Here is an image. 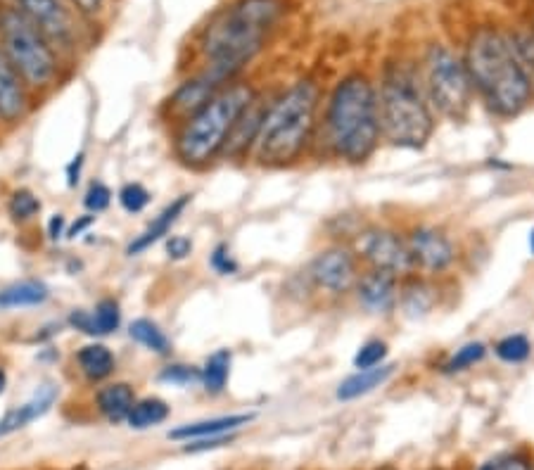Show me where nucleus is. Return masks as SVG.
<instances>
[{
    "label": "nucleus",
    "instance_id": "obj_28",
    "mask_svg": "<svg viewBox=\"0 0 534 470\" xmlns=\"http://www.w3.org/2000/svg\"><path fill=\"white\" fill-rule=\"evenodd\" d=\"M494 354H497L504 364H523V361H527V357L532 354V345H530V340L520 333L506 335V338H501L497 342Z\"/></svg>",
    "mask_w": 534,
    "mask_h": 470
},
{
    "label": "nucleus",
    "instance_id": "obj_36",
    "mask_svg": "<svg viewBox=\"0 0 534 470\" xmlns=\"http://www.w3.org/2000/svg\"><path fill=\"white\" fill-rule=\"evenodd\" d=\"M112 202V190L105 186V183H91V188H88L86 198H84V205L91 209L93 214L98 212H105L107 207H110Z\"/></svg>",
    "mask_w": 534,
    "mask_h": 470
},
{
    "label": "nucleus",
    "instance_id": "obj_45",
    "mask_svg": "<svg viewBox=\"0 0 534 470\" xmlns=\"http://www.w3.org/2000/svg\"><path fill=\"white\" fill-rule=\"evenodd\" d=\"M530 250L534 254V228H532V233H530Z\"/></svg>",
    "mask_w": 534,
    "mask_h": 470
},
{
    "label": "nucleus",
    "instance_id": "obj_2",
    "mask_svg": "<svg viewBox=\"0 0 534 470\" xmlns=\"http://www.w3.org/2000/svg\"><path fill=\"white\" fill-rule=\"evenodd\" d=\"M323 143L335 160L364 164L378 150L383 133L378 117V93L366 74L354 72L335 84L323 114Z\"/></svg>",
    "mask_w": 534,
    "mask_h": 470
},
{
    "label": "nucleus",
    "instance_id": "obj_26",
    "mask_svg": "<svg viewBox=\"0 0 534 470\" xmlns=\"http://www.w3.org/2000/svg\"><path fill=\"white\" fill-rule=\"evenodd\" d=\"M167 418H169V404L160 397H148V399H138V402L133 404L126 423H129L133 430H150L155 428V425L167 421Z\"/></svg>",
    "mask_w": 534,
    "mask_h": 470
},
{
    "label": "nucleus",
    "instance_id": "obj_42",
    "mask_svg": "<svg viewBox=\"0 0 534 470\" xmlns=\"http://www.w3.org/2000/svg\"><path fill=\"white\" fill-rule=\"evenodd\" d=\"M93 221H95V217H81L79 221H76V224H74L72 228H69V231H67V238H76V235H79L81 231H86V228L91 226Z\"/></svg>",
    "mask_w": 534,
    "mask_h": 470
},
{
    "label": "nucleus",
    "instance_id": "obj_13",
    "mask_svg": "<svg viewBox=\"0 0 534 470\" xmlns=\"http://www.w3.org/2000/svg\"><path fill=\"white\" fill-rule=\"evenodd\" d=\"M354 290L371 314H390L399 302V278L378 269L361 273Z\"/></svg>",
    "mask_w": 534,
    "mask_h": 470
},
{
    "label": "nucleus",
    "instance_id": "obj_32",
    "mask_svg": "<svg viewBox=\"0 0 534 470\" xmlns=\"http://www.w3.org/2000/svg\"><path fill=\"white\" fill-rule=\"evenodd\" d=\"M38 209H41V202H38V198L31 193V190H17V193H12L8 212L15 221L31 219L34 214H38Z\"/></svg>",
    "mask_w": 534,
    "mask_h": 470
},
{
    "label": "nucleus",
    "instance_id": "obj_5",
    "mask_svg": "<svg viewBox=\"0 0 534 470\" xmlns=\"http://www.w3.org/2000/svg\"><path fill=\"white\" fill-rule=\"evenodd\" d=\"M375 93L383 141L404 150L425 148L435 133V110L425 95L418 69L409 62H390Z\"/></svg>",
    "mask_w": 534,
    "mask_h": 470
},
{
    "label": "nucleus",
    "instance_id": "obj_18",
    "mask_svg": "<svg viewBox=\"0 0 534 470\" xmlns=\"http://www.w3.org/2000/svg\"><path fill=\"white\" fill-rule=\"evenodd\" d=\"M55 397H57V390L53 385L38 387V390L34 392V397H31L29 402L15 406V409H10L8 414L0 418V437L17 433V430L27 428L29 423H34L36 418L48 414L50 406L55 404Z\"/></svg>",
    "mask_w": 534,
    "mask_h": 470
},
{
    "label": "nucleus",
    "instance_id": "obj_3",
    "mask_svg": "<svg viewBox=\"0 0 534 470\" xmlns=\"http://www.w3.org/2000/svg\"><path fill=\"white\" fill-rule=\"evenodd\" d=\"M321 88L302 79L269 103L254 141V157L264 167H290L307 152L319 131Z\"/></svg>",
    "mask_w": 534,
    "mask_h": 470
},
{
    "label": "nucleus",
    "instance_id": "obj_11",
    "mask_svg": "<svg viewBox=\"0 0 534 470\" xmlns=\"http://www.w3.org/2000/svg\"><path fill=\"white\" fill-rule=\"evenodd\" d=\"M406 245H409L413 271H423L425 276L444 273L456 262L454 240L442 228L416 226L406 235Z\"/></svg>",
    "mask_w": 534,
    "mask_h": 470
},
{
    "label": "nucleus",
    "instance_id": "obj_47",
    "mask_svg": "<svg viewBox=\"0 0 534 470\" xmlns=\"http://www.w3.org/2000/svg\"><path fill=\"white\" fill-rule=\"evenodd\" d=\"M428 470H444V468H428Z\"/></svg>",
    "mask_w": 534,
    "mask_h": 470
},
{
    "label": "nucleus",
    "instance_id": "obj_44",
    "mask_svg": "<svg viewBox=\"0 0 534 470\" xmlns=\"http://www.w3.org/2000/svg\"><path fill=\"white\" fill-rule=\"evenodd\" d=\"M5 387H8V376H5V371H0V395L5 392Z\"/></svg>",
    "mask_w": 534,
    "mask_h": 470
},
{
    "label": "nucleus",
    "instance_id": "obj_22",
    "mask_svg": "<svg viewBox=\"0 0 534 470\" xmlns=\"http://www.w3.org/2000/svg\"><path fill=\"white\" fill-rule=\"evenodd\" d=\"M437 302V290L432 288V285L425 281V278H418V276H406V281L402 288H399V302L402 304L404 314L406 316H413V319H418V316H425L428 311H432Z\"/></svg>",
    "mask_w": 534,
    "mask_h": 470
},
{
    "label": "nucleus",
    "instance_id": "obj_19",
    "mask_svg": "<svg viewBox=\"0 0 534 470\" xmlns=\"http://www.w3.org/2000/svg\"><path fill=\"white\" fill-rule=\"evenodd\" d=\"M188 205H190V195H181V198L164 207L160 217L152 221V224L145 228V231L138 235L136 240H133V243L129 245V250H126V254H131V257L133 254H143L145 250H150V247L155 243H160L162 238H167L171 226L176 224L178 217L183 214V209H186Z\"/></svg>",
    "mask_w": 534,
    "mask_h": 470
},
{
    "label": "nucleus",
    "instance_id": "obj_43",
    "mask_svg": "<svg viewBox=\"0 0 534 470\" xmlns=\"http://www.w3.org/2000/svg\"><path fill=\"white\" fill-rule=\"evenodd\" d=\"M74 5L81 12H95V10H100V5H103V0H74Z\"/></svg>",
    "mask_w": 534,
    "mask_h": 470
},
{
    "label": "nucleus",
    "instance_id": "obj_46",
    "mask_svg": "<svg viewBox=\"0 0 534 470\" xmlns=\"http://www.w3.org/2000/svg\"><path fill=\"white\" fill-rule=\"evenodd\" d=\"M378 470H394L392 466H385V468H378Z\"/></svg>",
    "mask_w": 534,
    "mask_h": 470
},
{
    "label": "nucleus",
    "instance_id": "obj_14",
    "mask_svg": "<svg viewBox=\"0 0 534 470\" xmlns=\"http://www.w3.org/2000/svg\"><path fill=\"white\" fill-rule=\"evenodd\" d=\"M19 12L50 41H69L72 22H69L67 10L57 0H19Z\"/></svg>",
    "mask_w": 534,
    "mask_h": 470
},
{
    "label": "nucleus",
    "instance_id": "obj_33",
    "mask_svg": "<svg viewBox=\"0 0 534 470\" xmlns=\"http://www.w3.org/2000/svg\"><path fill=\"white\" fill-rule=\"evenodd\" d=\"M119 205L129 214H138L150 205V193L141 183H126V186L119 190Z\"/></svg>",
    "mask_w": 534,
    "mask_h": 470
},
{
    "label": "nucleus",
    "instance_id": "obj_15",
    "mask_svg": "<svg viewBox=\"0 0 534 470\" xmlns=\"http://www.w3.org/2000/svg\"><path fill=\"white\" fill-rule=\"evenodd\" d=\"M27 114V91L22 76L0 48V119L3 122H19Z\"/></svg>",
    "mask_w": 534,
    "mask_h": 470
},
{
    "label": "nucleus",
    "instance_id": "obj_8",
    "mask_svg": "<svg viewBox=\"0 0 534 470\" xmlns=\"http://www.w3.org/2000/svg\"><path fill=\"white\" fill-rule=\"evenodd\" d=\"M0 41L5 55L29 86H48L57 74V62L46 36L19 10L0 12Z\"/></svg>",
    "mask_w": 534,
    "mask_h": 470
},
{
    "label": "nucleus",
    "instance_id": "obj_17",
    "mask_svg": "<svg viewBox=\"0 0 534 470\" xmlns=\"http://www.w3.org/2000/svg\"><path fill=\"white\" fill-rule=\"evenodd\" d=\"M252 421H254V414H228V416L205 418V421L183 423L171 430L169 440L193 442V440H205V437H216V435H233Z\"/></svg>",
    "mask_w": 534,
    "mask_h": 470
},
{
    "label": "nucleus",
    "instance_id": "obj_10",
    "mask_svg": "<svg viewBox=\"0 0 534 470\" xmlns=\"http://www.w3.org/2000/svg\"><path fill=\"white\" fill-rule=\"evenodd\" d=\"M359 264L356 254L349 247L335 245L319 252L314 262L309 264V278L319 290H326L328 295H345L354 290L359 281Z\"/></svg>",
    "mask_w": 534,
    "mask_h": 470
},
{
    "label": "nucleus",
    "instance_id": "obj_4",
    "mask_svg": "<svg viewBox=\"0 0 534 470\" xmlns=\"http://www.w3.org/2000/svg\"><path fill=\"white\" fill-rule=\"evenodd\" d=\"M283 12V0H238L226 8L202 38L209 67L233 81V76L264 48Z\"/></svg>",
    "mask_w": 534,
    "mask_h": 470
},
{
    "label": "nucleus",
    "instance_id": "obj_31",
    "mask_svg": "<svg viewBox=\"0 0 534 470\" xmlns=\"http://www.w3.org/2000/svg\"><path fill=\"white\" fill-rule=\"evenodd\" d=\"M387 352H390V349H387L385 340H368L356 349L354 368L356 371H364V368H375V366L385 364Z\"/></svg>",
    "mask_w": 534,
    "mask_h": 470
},
{
    "label": "nucleus",
    "instance_id": "obj_23",
    "mask_svg": "<svg viewBox=\"0 0 534 470\" xmlns=\"http://www.w3.org/2000/svg\"><path fill=\"white\" fill-rule=\"evenodd\" d=\"M50 297V290L41 281H19L0 290V311L38 307Z\"/></svg>",
    "mask_w": 534,
    "mask_h": 470
},
{
    "label": "nucleus",
    "instance_id": "obj_29",
    "mask_svg": "<svg viewBox=\"0 0 534 470\" xmlns=\"http://www.w3.org/2000/svg\"><path fill=\"white\" fill-rule=\"evenodd\" d=\"M485 354L487 347L482 345V342H468V345H463L461 349H456V352L451 354L447 364H444V373L466 371V368L480 364V361L485 359Z\"/></svg>",
    "mask_w": 534,
    "mask_h": 470
},
{
    "label": "nucleus",
    "instance_id": "obj_34",
    "mask_svg": "<svg viewBox=\"0 0 534 470\" xmlns=\"http://www.w3.org/2000/svg\"><path fill=\"white\" fill-rule=\"evenodd\" d=\"M478 470H534V461L525 452H508L492 461H485Z\"/></svg>",
    "mask_w": 534,
    "mask_h": 470
},
{
    "label": "nucleus",
    "instance_id": "obj_7",
    "mask_svg": "<svg viewBox=\"0 0 534 470\" xmlns=\"http://www.w3.org/2000/svg\"><path fill=\"white\" fill-rule=\"evenodd\" d=\"M418 74H421L432 110L440 112L442 117L454 119V122H461L473 103V84H470L468 69L461 57L447 46L435 43L425 53Z\"/></svg>",
    "mask_w": 534,
    "mask_h": 470
},
{
    "label": "nucleus",
    "instance_id": "obj_27",
    "mask_svg": "<svg viewBox=\"0 0 534 470\" xmlns=\"http://www.w3.org/2000/svg\"><path fill=\"white\" fill-rule=\"evenodd\" d=\"M131 338L138 342V345H143L145 349H150V352L155 354H169L171 352V342L167 335H164V330L157 326L155 321L150 319H136L131 323L129 328Z\"/></svg>",
    "mask_w": 534,
    "mask_h": 470
},
{
    "label": "nucleus",
    "instance_id": "obj_16",
    "mask_svg": "<svg viewBox=\"0 0 534 470\" xmlns=\"http://www.w3.org/2000/svg\"><path fill=\"white\" fill-rule=\"evenodd\" d=\"M266 110H269V103H264L257 95V98L245 107L243 114H240L238 122H235L231 136H228L224 145V155L243 157L247 150L254 148V141H257L259 129H262Z\"/></svg>",
    "mask_w": 534,
    "mask_h": 470
},
{
    "label": "nucleus",
    "instance_id": "obj_30",
    "mask_svg": "<svg viewBox=\"0 0 534 470\" xmlns=\"http://www.w3.org/2000/svg\"><path fill=\"white\" fill-rule=\"evenodd\" d=\"M93 321H95V333L98 335H110L119 328L122 323V311H119V304L114 300H100L98 307L93 311Z\"/></svg>",
    "mask_w": 534,
    "mask_h": 470
},
{
    "label": "nucleus",
    "instance_id": "obj_21",
    "mask_svg": "<svg viewBox=\"0 0 534 470\" xmlns=\"http://www.w3.org/2000/svg\"><path fill=\"white\" fill-rule=\"evenodd\" d=\"M136 390L129 383H112L103 387L95 397L98 411L103 414L110 423H122L129 418L133 404H136Z\"/></svg>",
    "mask_w": 534,
    "mask_h": 470
},
{
    "label": "nucleus",
    "instance_id": "obj_24",
    "mask_svg": "<svg viewBox=\"0 0 534 470\" xmlns=\"http://www.w3.org/2000/svg\"><path fill=\"white\" fill-rule=\"evenodd\" d=\"M231 361V349H219L200 368V383L209 395H221L226 390L228 376H231Z\"/></svg>",
    "mask_w": 534,
    "mask_h": 470
},
{
    "label": "nucleus",
    "instance_id": "obj_38",
    "mask_svg": "<svg viewBox=\"0 0 534 470\" xmlns=\"http://www.w3.org/2000/svg\"><path fill=\"white\" fill-rule=\"evenodd\" d=\"M190 252H193V240L186 238V235H171L167 240V254L176 262L186 259Z\"/></svg>",
    "mask_w": 534,
    "mask_h": 470
},
{
    "label": "nucleus",
    "instance_id": "obj_20",
    "mask_svg": "<svg viewBox=\"0 0 534 470\" xmlns=\"http://www.w3.org/2000/svg\"><path fill=\"white\" fill-rule=\"evenodd\" d=\"M392 373H394L392 364H380L375 368H364V371H356L340 383L338 399L340 402H354V399L371 395V392L378 390V387H383L387 380L392 378Z\"/></svg>",
    "mask_w": 534,
    "mask_h": 470
},
{
    "label": "nucleus",
    "instance_id": "obj_12",
    "mask_svg": "<svg viewBox=\"0 0 534 470\" xmlns=\"http://www.w3.org/2000/svg\"><path fill=\"white\" fill-rule=\"evenodd\" d=\"M226 86H228L226 76L214 72L212 67H207L205 72L197 74L195 79L183 81V84L176 88L174 95L169 98L171 114H174V117H181L183 122H186L188 117H193L200 107H205L209 100Z\"/></svg>",
    "mask_w": 534,
    "mask_h": 470
},
{
    "label": "nucleus",
    "instance_id": "obj_41",
    "mask_svg": "<svg viewBox=\"0 0 534 470\" xmlns=\"http://www.w3.org/2000/svg\"><path fill=\"white\" fill-rule=\"evenodd\" d=\"M48 233H50V238H53V240L60 238V235H65V217H62V214H55V217L50 219Z\"/></svg>",
    "mask_w": 534,
    "mask_h": 470
},
{
    "label": "nucleus",
    "instance_id": "obj_39",
    "mask_svg": "<svg viewBox=\"0 0 534 470\" xmlns=\"http://www.w3.org/2000/svg\"><path fill=\"white\" fill-rule=\"evenodd\" d=\"M235 440V433L233 435H216V437H205V440H193L186 447V452H207V449H219L224 447V444H231Z\"/></svg>",
    "mask_w": 534,
    "mask_h": 470
},
{
    "label": "nucleus",
    "instance_id": "obj_37",
    "mask_svg": "<svg viewBox=\"0 0 534 470\" xmlns=\"http://www.w3.org/2000/svg\"><path fill=\"white\" fill-rule=\"evenodd\" d=\"M212 266L216 273H221V276H231V273L238 271V264H235L231 250H228V245H219L216 250L212 252Z\"/></svg>",
    "mask_w": 534,
    "mask_h": 470
},
{
    "label": "nucleus",
    "instance_id": "obj_25",
    "mask_svg": "<svg viewBox=\"0 0 534 470\" xmlns=\"http://www.w3.org/2000/svg\"><path fill=\"white\" fill-rule=\"evenodd\" d=\"M81 371L88 380H105L114 371V354L105 345H86L76 354Z\"/></svg>",
    "mask_w": 534,
    "mask_h": 470
},
{
    "label": "nucleus",
    "instance_id": "obj_9",
    "mask_svg": "<svg viewBox=\"0 0 534 470\" xmlns=\"http://www.w3.org/2000/svg\"><path fill=\"white\" fill-rule=\"evenodd\" d=\"M356 257H361L371 269L392 273L397 278L411 276L413 262L406 245V235L392 228H368L356 243Z\"/></svg>",
    "mask_w": 534,
    "mask_h": 470
},
{
    "label": "nucleus",
    "instance_id": "obj_6",
    "mask_svg": "<svg viewBox=\"0 0 534 470\" xmlns=\"http://www.w3.org/2000/svg\"><path fill=\"white\" fill-rule=\"evenodd\" d=\"M257 98L250 84H231L221 88L205 107L181 124L176 136V157L186 167H205L224 152L235 122L252 100Z\"/></svg>",
    "mask_w": 534,
    "mask_h": 470
},
{
    "label": "nucleus",
    "instance_id": "obj_35",
    "mask_svg": "<svg viewBox=\"0 0 534 470\" xmlns=\"http://www.w3.org/2000/svg\"><path fill=\"white\" fill-rule=\"evenodd\" d=\"M160 380H162V383L178 385V387H186V385L200 383V368H195V366H183V364L167 366V368H164V371L160 373Z\"/></svg>",
    "mask_w": 534,
    "mask_h": 470
},
{
    "label": "nucleus",
    "instance_id": "obj_40",
    "mask_svg": "<svg viewBox=\"0 0 534 470\" xmlns=\"http://www.w3.org/2000/svg\"><path fill=\"white\" fill-rule=\"evenodd\" d=\"M69 323L76 330H81V333L86 335H98L95 333V321H93V314H88V311H72V316H69Z\"/></svg>",
    "mask_w": 534,
    "mask_h": 470
},
{
    "label": "nucleus",
    "instance_id": "obj_1",
    "mask_svg": "<svg viewBox=\"0 0 534 470\" xmlns=\"http://www.w3.org/2000/svg\"><path fill=\"white\" fill-rule=\"evenodd\" d=\"M463 65L473 91L501 119L518 117L534 98V84L520 65L508 34L494 27H480L470 36Z\"/></svg>",
    "mask_w": 534,
    "mask_h": 470
}]
</instances>
